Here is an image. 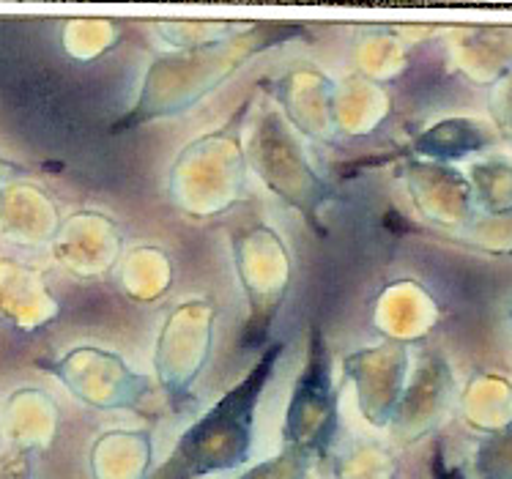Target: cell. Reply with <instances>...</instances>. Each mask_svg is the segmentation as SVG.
<instances>
[{
  "label": "cell",
  "mask_w": 512,
  "mask_h": 479,
  "mask_svg": "<svg viewBox=\"0 0 512 479\" xmlns=\"http://www.w3.org/2000/svg\"><path fill=\"white\" fill-rule=\"evenodd\" d=\"M53 422V403L39 389H17L3 408V425L17 444H39Z\"/></svg>",
  "instance_id": "3957f363"
},
{
  "label": "cell",
  "mask_w": 512,
  "mask_h": 479,
  "mask_svg": "<svg viewBox=\"0 0 512 479\" xmlns=\"http://www.w3.org/2000/svg\"><path fill=\"white\" fill-rule=\"evenodd\" d=\"M55 211L42 189L31 184H11L0 192V233L9 241L39 244L50 239Z\"/></svg>",
  "instance_id": "6da1fadb"
},
{
  "label": "cell",
  "mask_w": 512,
  "mask_h": 479,
  "mask_svg": "<svg viewBox=\"0 0 512 479\" xmlns=\"http://www.w3.org/2000/svg\"><path fill=\"white\" fill-rule=\"evenodd\" d=\"M50 304L31 271L14 261H0V313L22 329H33L50 315Z\"/></svg>",
  "instance_id": "7a4b0ae2"
}]
</instances>
